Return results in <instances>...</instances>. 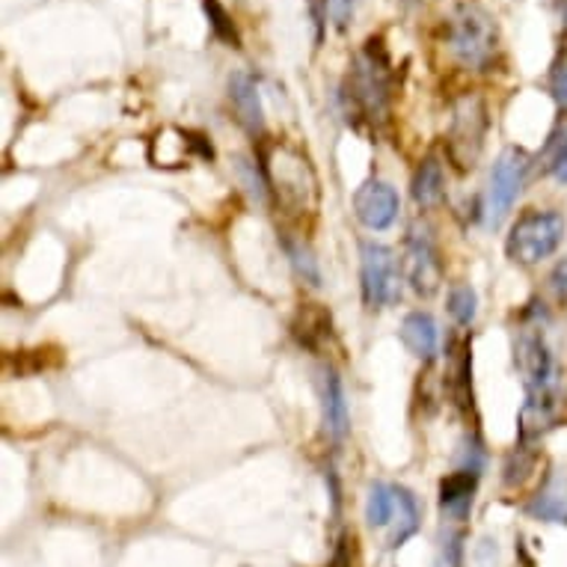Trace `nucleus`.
<instances>
[{"label":"nucleus","instance_id":"obj_1","mask_svg":"<svg viewBox=\"0 0 567 567\" xmlns=\"http://www.w3.org/2000/svg\"><path fill=\"white\" fill-rule=\"evenodd\" d=\"M449 48H452L457 63L466 65V69H475V72L487 69L499 51L496 19L475 3L461 7L449 21Z\"/></svg>","mask_w":567,"mask_h":567},{"label":"nucleus","instance_id":"obj_2","mask_svg":"<svg viewBox=\"0 0 567 567\" xmlns=\"http://www.w3.org/2000/svg\"><path fill=\"white\" fill-rule=\"evenodd\" d=\"M348 95L360 116L372 122L386 120L390 111V60L383 54L381 39H369L365 51L357 56V63L348 78Z\"/></svg>","mask_w":567,"mask_h":567},{"label":"nucleus","instance_id":"obj_3","mask_svg":"<svg viewBox=\"0 0 567 567\" xmlns=\"http://www.w3.org/2000/svg\"><path fill=\"white\" fill-rule=\"evenodd\" d=\"M567 233L565 217L558 212H526L523 217H517V224L512 226V235L505 241V252L508 259L523 265V268H532V265H540L544 259H549L553 252L561 247Z\"/></svg>","mask_w":567,"mask_h":567},{"label":"nucleus","instance_id":"obj_4","mask_svg":"<svg viewBox=\"0 0 567 567\" xmlns=\"http://www.w3.org/2000/svg\"><path fill=\"white\" fill-rule=\"evenodd\" d=\"M529 176V158L517 150H505L491 173V194H487V224L499 226L512 212L517 196L523 194Z\"/></svg>","mask_w":567,"mask_h":567},{"label":"nucleus","instance_id":"obj_5","mask_svg":"<svg viewBox=\"0 0 567 567\" xmlns=\"http://www.w3.org/2000/svg\"><path fill=\"white\" fill-rule=\"evenodd\" d=\"M404 277L419 298H431L443 286V261L429 229H419V226L410 229L408 244H404Z\"/></svg>","mask_w":567,"mask_h":567},{"label":"nucleus","instance_id":"obj_6","mask_svg":"<svg viewBox=\"0 0 567 567\" xmlns=\"http://www.w3.org/2000/svg\"><path fill=\"white\" fill-rule=\"evenodd\" d=\"M363 300L369 309H381L395 300V256L383 244H363Z\"/></svg>","mask_w":567,"mask_h":567},{"label":"nucleus","instance_id":"obj_7","mask_svg":"<svg viewBox=\"0 0 567 567\" xmlns=\"http://www.w3.org/2000/svg\"><path fill=\"white\" fill-rule=\"evenodd\" d=\"M353 212L357 220L372 229V233H383L395 224L399 217V194L395 187L381 182V178H369L357 194H353Z\"/></svg>","mask_w":567,"mask_h":567},{"label":"nucleus","instance_id":"obj_8","mask_svg":"<svg viewBox=\"0 0 567 567\" xmlns=\"http://www.w3.org/2000/svg\"><path fill=\"white\" fill-rule=\"evenodd\" d=\"M229 99H233V107L238 113V122L244 128L250 131L252 137L265 131V111H261L259 86L247 72H235L229 78Z\"/></svg>","mask_w":567,"mask_h":567},{"label":"nucleus","instance_id":"obj_9","mask_svg":"<svg viewBox=\"0 0 567 567\" xmlns=\"http://www.w3.org/2000/svg\"><path fill=\"white\" fill-rule=\"evenodd\" d=\"M321 410H324L327 434H330L336 443L348 437V429H351L348 399H344V386L333 369H327L324 381H321Z\"/></svg>","mask_w":567,"mask_h":567},{"label":"nucleus","instance_id":"obj_10","mask_svg":"<svg viewBox=\"0 0 567 567\" xmlns=\"http://www.w3.org/2000/svg\"><path fill=\"white\" fill-rule=\"evenodd\" d=\"M401 342L408 344V351L419 360H431L440 348L437 321L429 312H410L401 324Z\"/></svg>","mask_w":567,"mask_h":567},{"label":"nucleus","instance_id":"obj_11","mask_svg":"<svg viewBox=\"0 0 567 567\" xmlns=\"http://www.w3.org/2000/svg\"><path fill=\"white\" fill-rule=\"evenodd\" d=\"M475 487H478V473L475 470H457L440 482V505L455 517H466L473 508Z\"/></svg>","mask_w":567,"mask_h":567},{"label":"nucleus","instance_id":"obj_12","mask_svg":"<svg viewBox=\"0 0 567 567\" xmlns=\"http://www.w3.org/2000/svg\"><path fill=\"white\" fill-rule=\"evenodd\" d=\"M482 137H484V107L478 102H466L461 111H457L455 120V131H452V152L457 155V150L464 146L466 158L464 167H473L475 155L470 152V143H473V150H482Z\"/></svg>","mask_w":567,"mask_h":567},{"label":"nucleus","instance_id":"obj_13","mask_svg":"<svg viewBox=\"0 0 567 567\" xmlns=\"http://www.w3.org/2000/svg\"><path fill=\"white\" fill-rule=\"evenodd\" d=\"M529 514L547 523H567V475H549L529 503Z\"/></svg>","mask_w":567,"mask_h":567},{"label":"nucleus","instance_id":"obj_14","mask_svg":"<svg viewBox=\"0 0 567 567\" xmlns=\"http://www.w3.org/2000/svg\"><path fill=\"white\" fill-rule=\"evenodd\" d=\"M413 203L419 208H434V205L443 203V194H446V176H443V164L437 158H425L419 164L416 176H413Z\"/></svg>","mask_w":567,"mask_h":567},{"label":"nucleus","instance_id":"obj_15","mask_svg":"<svg viewBox=\"0 0 567 567\" xmlns=\"http://www.w3.org/2000/svg\"><path fill=\"white\" fill-rule=\"evenodd\" d=\"M395 499H399V505H395L399 520H395V532H392L390 547H401V544H404L410 535H416L419 529V505L416 499H413V493H410L408 487H395Z\"/></svg>","mask_w":567,"mask_h":567},{"label":"nucleus","instance_id":"obj_16","mask_svg":"<svg viewBox=\"0 0 567 567\" xmlns=\"http://www.w3.org/2000/svg\"><path fill=\"white\" fill-rule=\"evenodd\" d=\"M395 487L390 484H372V491H369V503H365V520L369 526H386V523L395 517Z\"/></svg>","mask_w":567,"mask_h":567},{"label":"nucleus","instance_id":"obj_17","mask_svg":"<svg viewBox=\"0 0 567 567\" xmlns=\"http://www.w3.org/2000/svg\"><path fill=\"white\" fill-rule=\"evenodd\" d=\"M449 312L461 327H470L478 316V298L470 286H455L449 291Z\"/></svg>","mask_w":567,"mask_h":567},{"label":"nucleus","instance_id":"obj_18","mask_svg":"<svg viewBox=\"0 0 567 567\" xmlns=\"http://www.w3.org/2000/svg\"><path fill=\"white\" fill-rule=\"evenodd\" d=\"M205 7V16L212 21V30H215L217 39H224L226 45L238 48L241 45V37H238V30L233 24V16L220 7V0H203Z\"/></svg>","mask_w":567,"mask_h":567},{"label":"nucleus","instance_id":"obj_19","mask_svg":"<svg viewBox=\"0 0 567 567\" xmlns=\"http://www.w3.org/2000/svg\"><path fill=\"white\" fill-rule=\"evenodd\" d=\"M549 289L556 295L558 307L567 309V256L558 261L556 268H553V274H549Z\"/></svg>","mask_w":567,"mask_h":567},{"label":"nucleus","instance_id":"obj_20","mask_svg":"<svg viewBox=\"0 0 567 567\" xmlns=\"http://www.w3.org/2000/svg\"><path fill=\"white\" fill-rule=\"evenodd\" d=\"M286 247H289V256L295 259L300 274H303L307 279H312V286H318V268H316V261H312V256H309L307 250H300L298 244H286Z\"/></svg>","mask_w":567,"mask_h":567},{"label":"nucleus","instance_id":"obj_21","mask_svg":"<svg viewBox=\"0 0 567 567\" xmlns=\"http://www.w3.org/2000/svg\"><path fill=\"white\" fill-rule=\"evenodd\" d=\"M357 3H360V0H330V16H333L336 28H339V30L348 28V21L353 19V10H357Z\"/></svg>","mask_w":567,"mask_h":567},{"label":"nucleus","instance_id":"obj_22","mask_svg":"<svg viewBox=\"0 0 567 567\" xmlns=\"http://www.w3.org/2000/svg\"><path fill=\"white\" fill-rule=\"evenodd\" d=\"M549 90H553V99H556L561 107H567V63H558L553 78H549Z\"/></svg>","mask_w":567,"mask_h":567},{"label":"nucleus","instance_id":"obj_23","mask_svg":"<svg viewBox=\"0 0 567 567\" xmlns=\"http://www.w3.org/2000/svg\"><path fill=\"white\" fill-rule=\"evenodd\" d=\"M549 169H553V176L558 178V182H565L567 185V134L565 140L558 143L556 155H553V164H549Z\"/></svg>","mask_w":567,"mask_h":567},{"label":"nucleus","instance_id":"obj_24","mask_svg":"<svg viewBox=\"0 0 567 567\" xmlns=\"http://www.w3.org/2000/svg\"><path fill=\"white\" fill-rule=\"evenodd\" d=\"M309 10H312V19H316V39L321 42V33H324L327 10H330V0H309Z\"/></svg>","mask_w":567,"mask_h":567},{"label":"nucleus","instance_id":"obj_25","mask_svg":"<svg viewBox=\"0 0 567 567\" xmlns=\"http://www.w3.org/2000/svg\"><path fill=\"white\" fill-rule=\"evenodd\" d=\"M330 567H351V556H348V549H344V547L336 549L333 565H330Z\"/></svg>","mask_w":567,"mask_h":567},{"label":"nucleus","instance_id":"obj_26","mask_svg":"<svg viewBox=\"0 0 567 567\" xmlns=\"http://www.w3.org/2000/svg\"><path fill=\"white\" fill-rule=\"evenodd\" d=\"M561 24H565L567 30V0H561Z\"/></svg>","mask_w":567,"mask_h":567}]
</instances>
